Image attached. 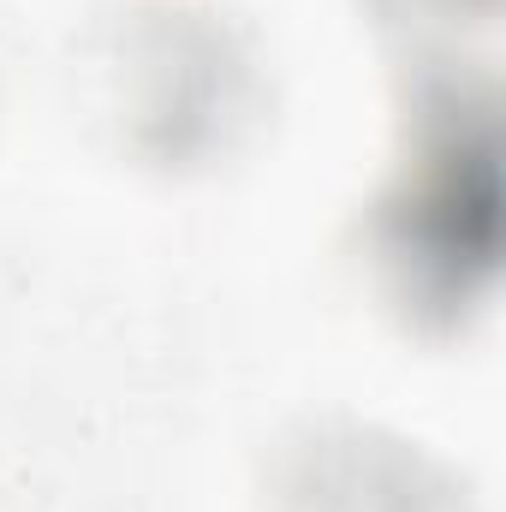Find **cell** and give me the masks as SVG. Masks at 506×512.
I'll return each instance as SVG.
<instances>
[{"label":"cell","mask_w":506,"mask_h":512,"mask_svg":"<svg viewBox=\"0 0 506 512\" xmlns=\"http://www.w3.org/2000/svg\"><path fill=\"white\" fill-rule=\"evenodd\" d=\"M352 256L370 298L417 340H459L489 310L501 274V120L489 72L459 60V48L405 60Z\"/></svg>","instance_id":"obj_1"},{"label":"cell","mask_w":506,"mask_h":512,"mask_svg":"<svg viewBox=\"0 0 506 512\" xmlns=\"http://www.w3.org/2000/svg\"><path fill=\"white\" fill-rule=\"evenodd\" d=\"M102 114L131 167L203 179L274 114L268 48L227 0H126L96 48Z\"/></svg>","instance_id":"obj_2"},{"label":"cell","mask_w":506,"mask_h":512,"mask_svg":"<svg viewBox=\"0 0 506 512\" xmlns=\"http://www.w3.org/2000/svg\"><path fill=\"white\" fill-rule=\"evenodd\" d=\"M268 512H477L465 477L423 441L346 411L286 429L262 471Z\"/></svg>","instance_id":"obj_3"},{"label":"cell","mask_w":506,"mask_h":512,"mask_svg":"<svg viewBox=\"0 0 506 512\" xmlns=\"http://www.w3.org/2000/svg\"><path fill=\"white\" fill-rule=\"evenodd\" d=\"M381 30L405 36L411 54L423 48H453L459 30H477L495 18V0H358Z\"/></svg>","instance_id":"obj_4"}]
</instances>
